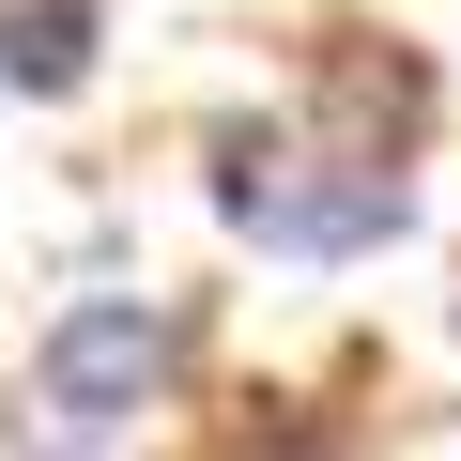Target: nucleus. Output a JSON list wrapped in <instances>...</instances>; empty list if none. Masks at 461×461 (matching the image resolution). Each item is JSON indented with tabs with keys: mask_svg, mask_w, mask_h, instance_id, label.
<instances>
[{
	"mask_svg": "<svg viewBox=\"0 0 461 461\" xmlns=\"http://www.w3.org/2000/svg\"><path fill=\"white\" fill-rule=\"evenodd\" d=\"M215 215L247 230V247H277V262H369V247H400V230H415V185H400V154L247 139V154L215 169Z\"/></svg>",
	"mask_w": 461,
	"mask_h": 461,
	"instance_id": "f257e3e1",
	"label": "nucleus"
},
{
	"mask_svg": "<svg viewBox=\"0 0 461 461\" xmlns=\"http://www.w3.org/2000/svg\"><path fill=\"white\" fill-rule=\"evenodd\" d=\"M0 77L16 93H77L93 77V0H16L0 16Z\"/></svg>",
	"mask_w": 461,
	"mask_h": 461,
	"instance_id": "7ed1b4c3",
	"label": "nucleus"
},
{
	"mask_svg": "<svg viewBox=\"0 0 461 461\" xmlns=\"http://www.w3.org/2000/svg\"><path fill=\"white\" fill-rule=\"evenodd\" d=\"M169 369H185V308H169V293H77V308L32 339V400H47L62 446H108L123 415H154Z\"/></svg>",
	"mask_w": 461,
	"mask_h": 461,
	"instance_id": "f03ea898",
	"label": "nucleus"
}]
</instances>
